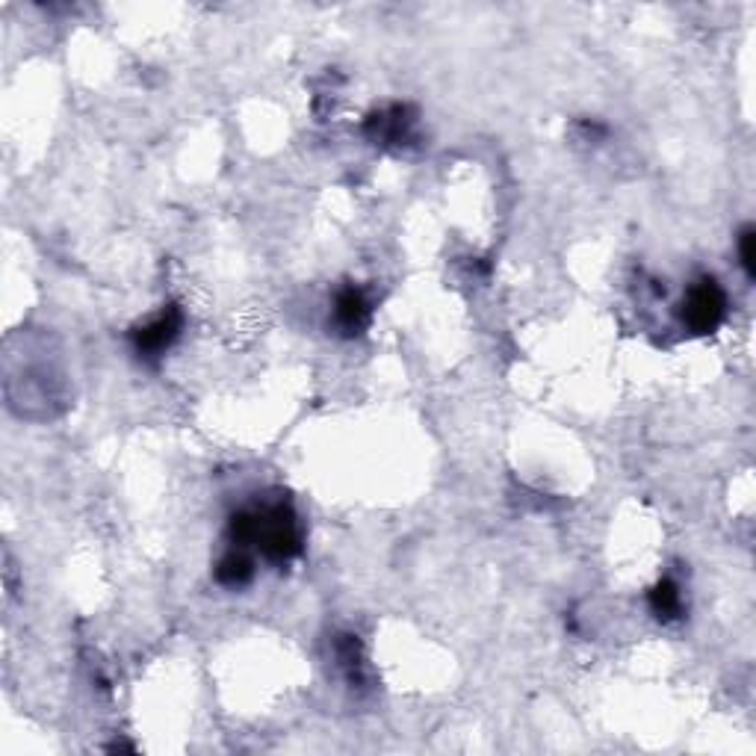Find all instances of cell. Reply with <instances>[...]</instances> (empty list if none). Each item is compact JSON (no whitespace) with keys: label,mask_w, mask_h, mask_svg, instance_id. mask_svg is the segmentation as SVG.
Masks as SVG:
<instances>
[{"label":"cell","mask_w":756,"mask_h":756,"mask_svg":"<svg viewBox=\"0 0 756 756\" xmlns=\"http://www.w3.org/2000/svg\"><path fill=\"white\" fill-rule=\"evenodd\" d=\"M251 515V544L272 564L293 562L302 553V529L299 517L287 499L267 503L260 508H249Z\"/></svg>","instance_id":"obj_1"},{"label":"cell","mask_w":756,"mask_h":756,"mask_svg":"<svg viewBox=\"0 0 756 756\" xmlns=\"http://www.w3.org/2000/svg\"><path fill=\"white\" fill-rule=\"evenodd\" d=\"M727 314V295L712 276L698 278L683 302V325L692 334H715Z\"/></svg>","instance_id":"obj_2"},{"label":"cell","mask_w":756,"mask_h":756,"mask_svg":"<svg viewBox=\"0 0 756 756\" xmlns=\"http://www.w3.org/2000/svg\"><path fill=\"white\" fill-rule=\"evenodd\" d=\"M181 328H184V311L177 305H169L151 323L139 325V328L130 332V346L142 360L163 358L181 337Z\"/></svg>","instance_id":"obj_3"},{"label":"cell","mask_w":756,"mask_h":756,"mask_svg":"<svg viewBox=\"0 0 756 756\" xmlns=\"http://www.w3.org/2000/svg\"><path fill=\"white\" fill-rule=\"evenodd\" d=\"M369 314H372V307H369L367 293L360 287L349 284L337 290V295H334V328L343 337L364 334V328L369 325Z\"/></svg>","instance_id":"obj_4"},{"label":"cell","mask_w":756,"mask_h":756,"mask_svg":"<svg viewBox=\"0 0 756 756\" xmlns=\"http://www.w3.org/2000/svg\"><path fill=\"white\" fill-rule=\"evenodd\" d=\"M411 128H414V112L411 107L393 104L388 110H378L369 116L367 121V137L381 145H399L411 139Z\"/></svg>","instance_id":"obj_5"},{"label":"cell","mask_w":756,"mask_h":756,"mask_svg":"<svg viewBox=\"0 0 756 756\" xmlns=\"http://www.w3.org/2000/svg\"><path fill=\"white\" fill-rule=\"evenodd\" d=\"M251 580H255V562L242 547H231L216 564V582L222 588H246Z\"/></svg>","instance_id":"obj_6"},{"label":"cell","mask_w":756,"mask_h":756,"mask_svg":"<svg viewBox=\"0 0 756 756\" xmlns=\"http://www.w3.org/2000/svg\"><path fill=\"white\" fill-rule=\"evenodd\" d=\"M647 603H650V612H654L659 620H677L683 615V594H680V585L673 580H659L647 594Z\"/></svg>","instance_id":"obj_7"},{"label":"cell","mask_w":756,"mask_h":756,"mask_svg":"<svg viewBox=\"0 0 756 756\" xmlns=\"http://www.w3.org/2000/svg\"><path fill=\"white\" fill-rule=\"evenodd\" d=\"M334 654L341 659V668L346 671V680L352 685H364V654H360L358 636H341L334 641Z\"/></svg>","instance_id":"obj_8"},{"label":"cell","mask_w":756,"mask_h":756,"mask_svg":"<svg viewBox=\"0 0 756 756\" xmlns=\"http://www.w3.org/2000/svg\"><path fill=\"white\" fill-rule=\"evenodd\" d=\"M738 260H742V269H745L747 281L756 278V228L754 225H745L742 234H738Z\"/></svg>","instance_id":"obj_9"}]
</instances>
